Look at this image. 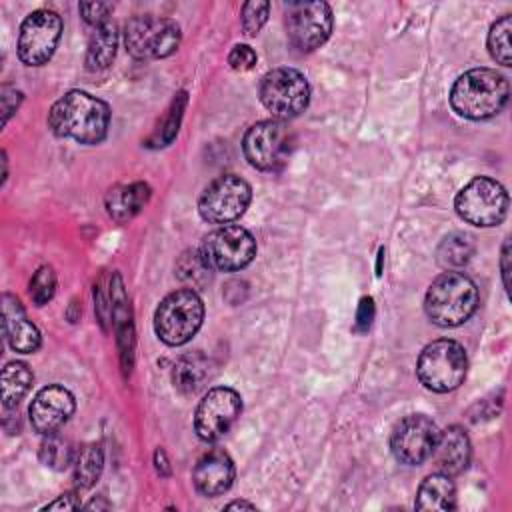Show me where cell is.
<instances>
[{"label":"cell","instance_id":"obj_1","mask_svg":"<svg viewBox=\"0 0 512 512\" xmlns=\"http://www.w3.org/2000/svg\"><path fill=\"white\" fill-rule=\"evenodd\" d=\"M48 124L56 136L72 138L80 144H98L108 132L110 108L96 96L70 90L52 104Z\"/></svg>","mask_w":512,"mask_h":512},{"label":"cell","instance_id":"obj_2","mask_svg":"<svg viewBox=\"0 0 512 512\" xmlns=\"http://www.w3.org/2000/svg\"><path fill=\"white\" fill-rule=\"evenodd\" d=\"M508 80L490 68L464 72L450 90V106L462 118L486 120L496 116L508 102Z\"/></svg>","mask_w":512,"mask_h":512},{"label":"cell","instance_id":"obj_3","mask_svg":"<svg viewBox=\"0 0 512 512\" xmlns=\"http://www.w3.org/2000/svg\"><path fill=\"white\" fill-rule=\"evenodd\" d=\"M478 306V288L462 272H444L428 288L424 310L428 318L442 326L454 328L464 324Z\"/></svg>","mask_w":512,"mask_h":512},{"label":"cell","instance_id":"obj_4","mask_svg":"<svg viewBox=\"0 0 512 512\" xmlns=\"http://www.w3.org/2000/svg\"><path fill=\"white\" fill-rule=\"evenodd\" d=\"M204 320V304L200 296L182 288L170 292L154 312V330L158 338L168 346L186 344L202 326Z\"/></svg>","mask_w":512,"mask_h":512},{"label":"cell","instance_id":"obj_5","mask_svg":"<svg viewBox=\"0 0 512 512\" xmlns=\"http://www.w3.org/2000/svg\"><path fill=\"white\" fill-rule=\"evenodd\" d=\"M468 370L466 350L456 340H434L430 342L418 358L416 374L418 380L432 392H450L458 388Z\"/></svg>","mask_w":512,"mask_h":512},{"label":"cell","instance_id":"obj_6","mask_svg":"<svg viewBox=\"0 0 512 512\" xmlns=\"http://www.w3.org/2000/svg\"><path fill=\"white\" fill-rule=\"evenodd\" d=\"M454 208L472 226H496L506 218L508 194L494 178L476 176L456 194Z\"/></svg>","mask_w":512,"mask_h":512},{"label":"cell","instance_id":"obj_7","mask_svg":"<svg viewBox=\"0 0 512 512\" xmlns=\"http://www.w3.org/2000/svg\"><path fill=\"white\" fill-rule=\"evenodd\" d=\"M260 102L276 120H288L306 110L310 86L302 72L294 68H274L260 80Z\"/></svg>","mask_w":512,"mask_h":512},{"label":"cell","instance_id":"obj_8","mask_svg":"<svg viewBox=\"0 0 512 512\" xmlns=\"http://www.w3.org/2000/svg\"><path fill=\"white\" fill-rule=\"evenodd\" d=\"M126 50L138 60L166 58L180 44V28L162 16H134L124 28Z\"/></svg>","mask_w":512,"mask_h":512},{"label":"cell","instance_id":"obj_9","mask_svg":"<svg viewBox=\"0 0 512 512\" xmlns=\"http://www.w3.org/2000/svg\"><path fill=\"white\" fill-rule=\"evenodd\" d=\"M294 136L282 120H262L248 128L242 140L246 160L264 172L280 170L292 150Z\"/></svg>","mask_w":512,"mask_h":512},{"label":"cell","instance_id":"obj_10","mask_svg":"<svg viewBox=\"0 0 512 512\" xmlns=\"http://www.w3.org/2000/svg\"><path fill=\"white\" fill-rule=\"evenodd\" d=\"M200 254L212 270L236 272L254 260L256 240L246 228L224 224L204 236Z\"/></svg>","mask_w":512,"mask_h":512},{"label":"cell","instance_id":"obj_11","mask_svg":"<svg viewBox=\"0 0 512 512\" xmlns=\"http://www.w3.org/2000/svg\"><path fill=\"white\" fill-rule=\"evenodd\" d=\"M250 198L252 190L244 178L224 174L204 188L198 200V212L206 222L224 226L246 212Z\"/></svg>","mask_w":512,"mask_h":512},{"label":"cell","instance_id":"obj_12","mask_svg":"<svg viewBox=\"0 0 512 512\" xmlns=\"http://www.w3.org/2000/svg\"><path fill=\"white\" fill-rule=\"evenodd\" d=\"M62 36V18L48 8L34 10L26 16L18 34V58L26 66L46 64Z\"/></svg>","mask_w":512,"mask_h":512},{"label":"cell","instance_id":"obj_13","mask_svg":"<svg viewBox=\"0 0 512 512\" xmlns=\"http://www.w3.org/2000/svg\"><path fill=\"white\" fill-rule=\"evenodd\" d=\"M290 44L300 52L322 46L332 32V10L326 2H288L284 8Z\"/></svg>","mask_w":512,"mask_h":512},{"label":"cell","instance_id":"obj_14","mask_svg":"<svg viewBox=\"0 0 512 512\" xmlns=\"http://www.w3.org/2000/svg\"><path fill=\"white\" fill-rule=\"evenodd\" d=\"M242 412L240 394L232 388L218 386L204 394L194 414V430L204 442L224 436Z\"/></svg>","mask_w":512,"mask_h":512},{"label":"cell","instance_id":"obj_15","mask_svg":"<svg viewBox=\"0 0 512 512\" xmlns=\"http://www.w3.org/2000/svg\"><path fill=\"white\" fill-rule=\"evenodd\" d=\"M438 426L424 414H410L402 418L390 438V450L402 464L416 466L428 460L438 442Z\"/></svg>","mask_w":512,"mask_h":512},{"label":"cell","instance_id":"obj_16","mask_svg":"<svg viewBox=\"0 0 512 512\" xmlns=\"http://www.w3.org/2000/svg\"><path fill=\"white\" fill-rule=\"evenodd\" d=\"M74 408H76V402L70 390L58 384L46 386L34 396L28 408L30 424L36 432L44 436L54 434L68 422V418L74 414Z\"/></svg>","mask_w":512,"mask_h":512},{"label":"cell","instance_id":"obj_17","mask_svg":"<svg viewBox=\"0 0 512 512\" xmlns=\"http://www.w3.org/2000/svg\"><path fill=\"white\" fill-rule=\"evenodd\" d=\"M234 474H236V470H234L232 458L224 450L214 448V450L206 452L196 462L192 480L200 494L218 496V494H224L232 486Z\"/></svg>","mask_w":512,"mask_h":512},{"label":"cell","instance_id":"obj_18","mask_svg":"<svg viewBox=\"0 0 512 512\" xmlns=\"http://www.w3.org/2000/svg\"><path fill=\"white\" fill-rule=\"evenodd\" d=\"M2 330L12 350L30 354L40 346V332L28 320L20 300L12 294L2 296Z\"/></svg>","mask_w":512,"mask_h":512},{"label":"cell","instance_id":"obj_19","mask_svg":"<svg viewBox=\"0 0 512 512\" xmlns=\"http://www.w3.org/2000/svg\"><path fill=\"white\" fill-rule=\"evenodd\" d=\"M470 454H472V448H470V438L466 430L460 426H450L444 432H440L432 458L438 472L454 476L466 470L470 462Z\"/></svg>","mask_w":512,"mask_h":512},{"label":"cell","instance_id":"obj_20","mask_svg":"<svg viewBox=\"0 0 512 512\" xmlns=\"http://www.w3.org/2000/svg\"><path fill=\"white\" fill-rule=\"evenodd\" d=\"M414 506H416V510H426V512L454 510L456 488H454V482L450 480V476L442 474V472L426 476L418 488Z\"/></svg>","mask_w":512,"mask_h":512},{"label":"cell","instance_id":"obj_21","mask_svg":"<svg viewBox=\"0 0 512 512\" xmlns=\"http://www.w3.org/2000/svg\"><path fill=\"white\" fill-rule=\"evenodd\" d=\"M150 200V186L146 182H132L114 186L106 194V210L116 222H126L136 216Z\"/></svg>","mask_w":512,"mask_h":512},{"label":"cell","instance_id":"obj_22","mask_svg":"<svg viewBox=\"0 0 512 512\" xmlns=\"http://www.w3.org/2000/svg\"><path fill=\"white\" fill-rule=\"evenodd\" d=\"M210 372V360L200 352H190L176 360L172 368V384L178 392L192 394L204 386V382L210 378Z\"/></svg>","mask_w":512,"mask_h":512},{"label":"cell","instance_id":"obj_23","mask_svg":"<svg viewBox=\"0 0 512 512\" xmlns=\"http://www.w3.org/2000/svg\"><path fill=\"white\" fill-rule=\"evenodd\" d=\"M118 48V32L112 22H104L94 28L86 50V68L96 72L112 64Z\"/></svg>","mask_w":512,"mask_h":512},{"label":"cell","instance_id":"obj_24","mask_svg":"<svg viewBox=\"0 0 512 512\" xmlns=\"http://www.w3.org/2000/svg\"><path fill=\"white\" fill-rule=\"evenodd\" d=\"M32 370L24 362H8L2 368V404L14 408L32 386Z\"/></svg>","mask_w":512,"mask_h":512},{"label":"cell","instance_id":"obj_25","mask_svg":"<svg viewBox=\"0 0 512 512\" xmlns=\"http://www.w3.org/2000/svg\"><path fill=\"white\" fill-rule=\"evenodd\" d=\"M104 468V454L98 444H86L74 458V478L80 488L96 484Z\"/></svg>","mask_w":512,"mask_h":512},{"label":"cell","instance_id":"obj_26","mask_svg":"<svg viewBox=\"0 0 512 512\" xmlns=\"http://www.w3.org/2000/svg\"><path fill=\"white\" fill-rule=\"evenodd\" d=\"M472 254H474L472 238L464 232H454L440 242L436 258L444 268H460L472 258Z\"/></svg>","mask_w":512,"mask_h":512},{"label":"cell","instance_id":"obj_27","mask_svg":"<svg viewBox=\"0 0 512 512\" xmlns=\"http://www.w3.org/2000/svg\"><path fill=\"white\" fill-rule=\"evenodd\" d=\"M510 32H512V16L506 14L496 20L488 32V50L490 56L502 64L512 66V46H510Z\"/></svg>","mask_w":512,"mask_h":512},{"label":"cell","instance_id":"obj_28","mask_svg":"<svg viewBox=\"0 0 512 512\" xmlns=\"http://www.w3.org/2000/svg\"><path fill=\"white\" fill-rule=\"evenodd\" d=\"M74 458H76V454H74L72 444L66 438L56 436V432L48 434L40 446V460L54 470L68 468L74 462Z\"/></svg>","mask_w":512,"mask_h":512},{"label":"cell","instance_id":"obj_29","mask_svg":"<svg viewBox=\"0 0 512 512\" xmlns=\"http://www.w3.org/2000/svg\"><path fill=\"white\" fill-rule=\"evenodd\" d=\"M210 266L206 264V260L202 258L200 250H188L180 256L178 264H176V272L182 280L192 282V284H200L208 278L210 274Z\"/></svg>","mask_w":512,"mask_h":512},{"label":"cell","instance_id":"obj_30","mask_svg":"<svg viewBox=\"0 0 512 512\" xmlns=\"http://www.w3.org/2000/svg\"><path fill=\"white\" fill-rule=\"evenodd\" d=\"M30 298L36 306H44L48 304L52 298H54V292H56V274L50 266H40L32 280H30Z\"/></svg>","mask_w":512,"mask_h":512},{"label":"cell","instance_id":"obj_31","mask_svg":"<svg viewBox=\"0 0 512 512\" xmlns=\"http://www.w3.org/2000/svg\"><path fill=\"white\" fill-rule=\"evenodd\" d=\"M270 12V4L266 0H252L242 6V30L248 36H256L264 26Z\"/></svg>","mask_w":512,"mask_h":512},{"label":"cell","instance_id":"obj_32","mask_svg":"<svg viewBox=\"0 0 512 512\" xmlns=\"http://www.w3.org/2000/svg\"><path fill=\"white\" fill-rule=\"evenodd\" d=\"M228 64L232 70L238 72H246L250 68H254L256 64V52L248 46V44H236L230 54H228Z\"/></svg>","mask_w":512,"mask_h":512},{"label":"cell","instance_id":"obj_33","mask_svg":"<svg viewBox=\"0 0 512 512\" xmlns=\"http://www.w3.org/2000/svg\"><path fill=\"white\" fill-rule=\"evenodd\" d=\"M184 102H186V94L180 92V94L176 96L174 104H172V110H170V114H168V118H166L164 128H160V132H162V140H160L162 146L168 144V142L174 138V134L178 132V124H180V118H182Z\"/></svg>","mask_w":512,"mask_h":512},{"label":"cell","instance_id":"obj_34","mask_svg":"<svg viewBox=\"0 0 512 512\" xmlns=\"http://www.w3.org/2000/svg\"><path fill=\"white\" fill-rule=\"evenodd\" d=\"M112 4H106V2H82L80 4V12H82V18L92 24L94 28L108 22V14L112 12Z\"/></svg>","mask_w":512,"mask_h":512},{"label":"cell","instance_id":"obj_35","mask_svg":"<svg viewBox=\"0 0 512 512\" xmlns=\"http://www.w3.org/2000/svg\"><path fill=\"white\" fill-rule=\"evenodd\" d=\"M372 318H374V302H372V298H362L360 306H358V312H356L354 330L366 332L372 324Z\"/></svg>","mask_w":512,"mask_h":512},{"label":"cell","instance_id":"obj_36","mask_svg":"<svg viewBox=\"0 0 512 512\" xmlns=\"http://www.w3.org/2000/svg\"><path fill=\"white\" fill-rule=\"evenodd\" d=\"M0 100H2V112H4V124L8 122V118L12 116V112H16V108H18V104L22 102V92H18L16 88H10V86H4L2 88V96H0Z\"/></svg>","mask_w":512,"mask_h":512},{"label":"cell","instance_id":"obj_37","mask_svg":"<svg viewBox=\"0 0 512 512\" xmlns=\"http://www.w3.org/2000/svg\"><path fill=\"white\" fill-rule=\"evenodd\" d=\"M76 508H80V502H78L76 494H72V492L62 494L58 500L44 506V510H76Z\"/></svg>","mask_w":512,"mask_h":512},{"label":"cell","instance_id":"obj_38","mask_svg":"<svg viewBox=\"0 0 512 512\" xmlns=\"http://www.w3.org/2000/svg\"><path fill=\"white\" fill-rule=\"evenodd\" d=\"M508 258H510V244L508 240L504 242V248H502V278H504V286L508 290Z\"/></svg>","mask_w":512,"mask_h":512},{"label":"cell","instance_id":"obj_39","mask_svg":"<svg viewBox=\"0 0 512 512\" xmlns=\"http://www.w3.org/2000/svg\"><path fill=\"white\" fill-rule=\"evenodd\" d=\"M234 508H248V510H254L256 506L250 504V502H244V500H236V502L226 504V510H234Z\"/></svg>","mask_w":512,"mask_h":512}]
</instances>
